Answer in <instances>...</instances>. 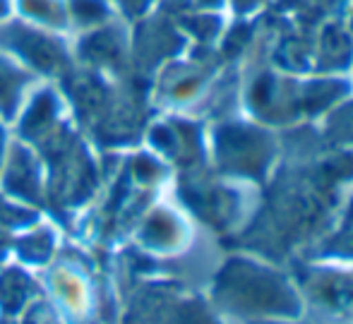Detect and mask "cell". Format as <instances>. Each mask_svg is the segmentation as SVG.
Masks as SVG:
<instances>
[{
	"label": "cell",
	"instance_id": "obj_1",
	"mask_svg": "<svg viewBox=\"0 0 353 324\" xmlns=\"http://www.w3.org/2000/svg\"><path fill=\"white\" fill-rule=\"evenodd\" d=\"M212 296L223 312L252 322H293L303 312L291 283L250 259H231L219 272Z\"/></svg>",
	"mask_w": 353,
	"mask_h": 324
},
{
	"label": "cell",
	"instance_id": "obj_2",
	"mask_svg": "<svg viewBox=\"0 0 353 324\" xmlns=\"http://www.w3.org/2000/svg\"><path fill=\"white\" fill-rule=\"evenodd\" d=\"M0 51L32 70L43 82H58L74 70L72 39L10 14L0 24Z\"/></svg>",
	"mask_w": 353,
	"mask_h": 324
},
{
	"label": "cell",
	"instance_id": "obj_3",
	"mask_svg": "<svg viewBox=\"0 0 353 324\" xmlns=\"http://www.w3.org/2000/svg\"><path fill=\"white\" fill-rule=\"evenodd\" d=\"M0 192L24 209H41L48 197V173L41 154L32 144L12 137L0 171Z\"/></svg>",
	"mask_w": 353,
	"mask_h": 324
},
{
	"label": "cell",
	"instance_id": "obj_4",
	"mask_svg": "<svg viewBox=\"0 0 353 324\" xmlns=\"http://www.w3.org/2000/svg\"><path fill=\"white\" fill-rule=\"evenodd\" d=\"M72 56L77 68L118 77L132 61L130 27L116 19L106 27L72 37Z\"/></svg>",
	"mask_w": 353,
	"mask_h": 324
},
{
	"label": "cell",
	"instance_id": "obj_5",
	"mask_svg": "<svg viewBox=\"0 0 353 324\" xmlns=\"http://www.w3.org/2000/svg\"><path fill=\"white\" fill-rule=\"evenodd\" d=\"M65 113L68 99L63 89L58 87V82H41L29 94L27 103L10 128L17 139L37 147L65 125Z\"/></svg>",
	"mask_w": 353,
	"mask_h": 324
},
{
	"label": "cell",
	"instance_id": "obj_6",
	"mask_svg": "<svg viewBox=\"0 0 353 324\" xmlns=\"http://www.w3.org/2000/svg\"><path fill=\"white\" fill-rule=\"evenodd\" d=\"M303 291L312 305L327 315L351 320L353 317V274L332 272V269H312L303 274Z\"/></svg>",
	"mask_w": 353,
	"mask_h": 324
},
{
	"label": "cell",
	"instance_id": "obj_7",
	"mask_svg": "<svg viewBox=\"0 0 353 324\" xmlns=\"http://www.w3.org/2000/svg\"><path fill=\"white\" fill-rule=\"evenodd\" d=\"M41 82L43 79H39L32 70L0 51V121L12 125L22 106L27 103L29 94Z\"/></svg>",
	"mask_w": 353,
	"mask_h": 324
},
{
	"label": "cell",
	"instance_id": "obj_8",
	"mask_svg": "<svg viewBox=\"0 0 353 324\" xmlns=\"http://www.w3.org/2000/svg\"><path fill=\"white\" fill-rule=\"evenodd\" d=\"M219 159L223 166L236 168V171L252 173V168L265 166L267 147L262 137H255L250 130H223L219 134Z\"/></svg>",
	"mask_w": 353,
	"mask_h": 324
},
{
	"label": "cell",
	"instance_id": "obj_9",
	"mask_svg": "<svg viewBox=\"0 0 353 324\" xmlns=\"http://www.w3.org/2000/svg\"><path fill=\"white\" fill-rule=\"evenodd\" d=\"M12 14L41 29L70 37V17L65 0H12Z\"/></svg>",
	"mask_w": 353,
	"mask_h": 324
},
{
	"label": "cell",
	"instance_id": "obj_10",
	"mask_svg": "<svg viewBox=\"0 0 353 324\" xmlns=\"http://www.w3.org/2000/svg\"><path fill=\"white\" fill-rule=\"evenodd\" d=\"M140 243L149 250H171L183 236L181 221L168 209H152L140 226Z\"/></svg>",
	"mask_w": 353,
	"mask_h": 324
},
{
	"label": "cell",
	"instance_id": "obj_11",
	"mask_svg": "<svg viewBox=\"0 0 353 324\" xmlns=\"http://www.w3.org/2000/svg\"><path fill=\"white\" fill-rule=\"evenodd\" d=\"M70 17V39L87 34L92 29L116 22L118 14L111 0H65Z\"/></svg>",
	"mask_w": 353,
	"mask_h": 324
},
{
	"label": "cell",
	"instance_id": "obj_12",
	"mask_svg": "<svg viewBox=\"0 0 353 324\" xmlns=\"http://www.w3.org/2000/svg\"><path fill=\"white\" fill-rule=\"evenodd\" d=\"M34 298V281L24 267H5L0 272V312L17 315Z\"/></svg>",
	"mask_w": 353,
	"mask_h": 324
},
{
	"label": "cell",
	"instance_id": "obj_13",
	"mask_svg": "<svg viewBox=\"0 0 353 324\" xmlns=\"http://www.w3.org/2000/svg\"><path fill=\"white\" fill-rule=\"evenodd\" d=\"M53 247H56V238L48 231L46 226H34L32 231L22 233L14 243V250L22 262L19 264H34V267H41L46 264L53 255Z\"/></svg>",
	"mask_w": 353,
	"mask_h": 324
},
{
	"label": "cell",
	"instance_id": "obj_14",
	"mask_svg": "<svg viewBox=\"0 0 353 324\" xmlns=\"http://www.w3.org/2000/svg\"><path fill=\"white\" fill-rule=\"evenodd\" d=\"M163 324H219L200 301H185L166 315Z\"/></svg>",
	"mask_w": 353,
	"mask_h": 324
},
{
	"label": "cell",
	"instance_id": "obj_15",
	"mask_svg": "<svg viewBox=\"0 0 353 324\" xmlns=\"http://www.w3.org/2000/svg\"><path fill=\"white\" fill-rule=\"evenodd\" d=\"M334 245L339 252H349V255H353V209H351L349 216H346V226L341 228V233L336 236Z\"/></svg>",
	"mask_w": 353,
	"mask_h": 324
},
{
	"label": "cell",
	"instance_id": "obj_16",
	"mask_svg": "<svg viewBox=\"0 0 353 324\" xmlns=\"http://www.w3.org/2000/svg\"><path fill=\"white\" fill-rule=\"evenodd\" d=\"M12 128L8 125L5 121H0V171L5 166V159H8V152H10V144H12Z\"/></svg>",
	"mask_w": 353,
	"mask_h": 324
},
{
	"label": "cell",
	"instance_id": "obj_17",
	"mask_svg": "<svg viewBox=\"0 0 353 324\" xmlns=\"http://www.w3.org/2000/svg\"><path fill=\"white\" fill-rule=\"evenodd\" d=\"M12 14V0H0V24Z\"/></svg>",
	"mask_w": 353,
	"mask_h": 324
},
{
	"label": "cell",
	"instance_id": "obj_18",
	"mask_svg": "<svg viewBox=\"0 0 353 324\" xmlns=\"http://www.w3.org/2000/svg\"><path fill=\"white\" fill-rule=\"evenodd\" d=\"M10 243H5V238H3V233H0V259H5V255H8V250H10Z\"/></svg>",
	"mask_w": 353,
	"mask_h": 324
},
{
	"label": "cell",
	"instance_id": "obj_19",
	"mask_svg": "<svg viewBox=\"0 0 353 324\" xmlns=\"http://www.w3.org/2000/svg\"><path fill=\"white\" fill-rule=\"evenodd\" d=\"M255 324H291V322H255Z\"/></svg>",
	"mask_w": 353,
	"mask_h": 324
}]
</instances>
